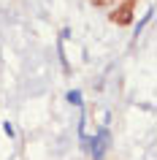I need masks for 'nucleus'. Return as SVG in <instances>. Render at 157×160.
Returning <instances> with one entry per match:
<instances>
[{
  "instance_id": "3",
  "label": "nucleus",
  "mask_w": 157,
  "mask_h": 160,
  "mask_svg": "<svg viewBox=\"0 0 157 160\" xmlns=\"http://www.w3.org/2000/svg\"><path fill=\"white\" fill-rule=\"evenodd\" d=\"M149 19H152V11H149V14H146V17H144V19H141V22H138V25H135V35H138V33H141V30H144V25H146V22H149Z\"/></svg>"
},
{
  "instance_id": "1",
  "label": "nucleus",
  "mask_w": 157,
  "mask_h": 160,
  "mask_svg": "<svg viewBox=\"0 0 157 160\" xmlns=\"http://www.w3.org/2000/svg\"><path fill=\"white\" fill-rule=\"evenodd\" d=\"M108 149H111V133H108V128H100L98 136L92 138V158L95 160H103L108 155Z\"/></svg>"
},
{
  "instance_id": "4",
  "label": "nucleus",
  "mask_w": 157,
  "mask_h": 160,
  "mask_svg": "<svg viewBox=\"0 0 157 160\" xmlns=\"http://www.w3.org/2000/svg\"><path fill=\"white\" fill-rule=\"evenodd\" d=\"M3 130H6L8 136H14V125H11V122H3Z\"/></svg>"
},
{
  "instance_id": "2",
  "label": "nucleus",
  "mask_w": 157,
  "mask_h": 160,
  "mask_svg": "<svg viewBox=\"0 0 157 160\" xmlns=\"http://www.w3.org/2000/svg\"><path fill=\"white\" fill-rule=\"evenodd\" d=\"M68 101L73 103V106H81V92H79V90H71V92H68Z\"/></svg>"
}]
</instances>
